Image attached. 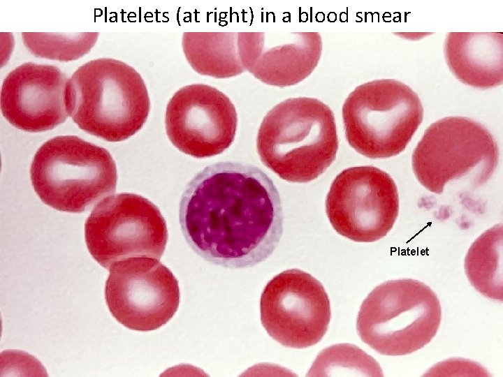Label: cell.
<instances>
[{"label":"cell","mask_w":503,"mask_h":377,"mask_svg":"<svg viewBox=\"0 0 503 377\" xmlns=\"http://www.w3.org/2000/svg\"><path fill=\"white\" fill-rule=\"evenodd\" d=\"M182 45L185 57L197 73L228 78L245 71L238 43V33L185 32Z\"/></svg>","instance_id":"cell-16"},{"label":"cell","mask_w":503,"mask_h":377,"mask_svg":"<svg viewBox=\"0 0 503 377\" xmlns=\"http://www.w3.org/2000/svg\"><path fill=\"white\" fill-rule=\"evenodd\" d=\"M307 376H383L379 363L353 344L333 345L316 357Z\"/></svg>","instance_id":"cell-18"},{"label":"cell","mask_w":503,"mask_h":377,"mask_svg":"<svg viewBox=\"0 0 503 377\" xmlns=\"http://www.w3.org/2000/svg\"><path fill=\"white\" fill-rule=\"evenodd\" d=\"M261 323L282 346L305 348L319 343L331 317L321 283L298 269L285 270L265 286L260 301Z\"/></svg>","instance_id":"cell-11"},{"label":"cell","mask_w":503,"mask_h":377,"mask_svg":"<svg viewBox=\"0 0 503 377\" xmlns=\"http://www.w3.org/2000/svg\"><path fill=\"white\" fill-rule=\"evenodd\" d=\"M502 224L482 233L471 245L465 259V272L471 285L483 296L503 300Z\"/></svg>","instance_id":"cell-17"},{"label":"cell","mask_w":503,"mask_h":377,"mask_svg":"<svg viewBox=\"0 0 503 377\" xmlns=\"http://www.w3.org/2000/svg\"><path fill=\"white\" fill-rule=\"evenodd\" d=\"M326 211L333 229L357 242L384 237L398 215L399 195L392 177L372 165L348 168L333 181Z\"/></svg>","instance_id":"cell-9"},{"label":"cell","mask_w":503,"mask_h":377,"mask_svg":"<svg viewBox=\"0 0 503 377\" xmlns=\"http://www.w3.org/2000/svg\"><path fill=\"white\" fill-rule=\"evenodd\" d=\"M85 239L92 258L110 269L132 257L159 260L168 241L166 222L148 199L122 193L100 202L85 223Z\"/></svg>","instance_id":"cell-8"},{"label":"cell","mask_w":503,"mask_h":377,"mask_svg":"<svg viewBox=\"0 0 503 377\" xmlns=\"http://www.w3.org/2000/svg\"><path fill=\"white\" fill-rule=\"evenodd\" d=\"M105 286L112 316L126 327L152 331L166 324L180 301L178 281L159 260L132 257L115 263Z\"/></svg>","instance_id":"cell-10"},{"label":"cell","mask_w":503,"mask_h":377,"mask_svg":"<svg viewBox=\"0 0 503 377\" xmlns=\"http://www.w3.org/2000/svg\"><path fill=\"white\" fill-rule=\"evenodd\" d=\"M30 178L45 205L81 213L115 192L117 175L106 149L76 135H59L36 151Z\"/></svg>","instance_id":"cell-4"},{"label":"cell","mask_w":503,"mask_h":377,"mask_svg":"<svg viewBox=\"0 0 503 377\" xmlns=\"http://www.w3.org/2000/svg\"><path fill=\"white\" fill-rule=\"evenodd\" d=\"M240 59L248 71L272 86H293L316 67L322 52L318 32H238Z\"/></svg>","instance_id":"cell-14"},{"label":"cell","mask_w":503,"mask_h":377,"mask_svg":"<svg viewBox=\"0 0 503 377\" xmlns=\"http://www.w3.org/2000/svg\"><path fill=\"white\" fill-rule=\"evenodd\" d=\"M338 147L332 110L309 97L287 98L273 107L256 138L262 163L289 182L306 183L319 177L335 159Z\"/></svg>","instance_id":"cell-2"},{"label":"cell","mask_w":503,"mask_h":377,"mask_svg":"<svg viewBox=\"0 0 503 377\" xmlns=\"http://www.w3.org/2000/svg\"><path fill=\"white\" fill-rule=\"evenodd\" d=\"M99 34L86 32L60 34L23 32L27 48L35 56L63 61L75 60L90 51Z\"/></svg>","instance_id":"cell-19"},{"label":"cell","mask_w":503,"mask_h":377,"mask_svg":"<svg viewBox=\"0 0 503 377\" xmlns=\"http://www.w3.org/2000/svg\"><path fill=\"white\" fill-rule=\"evenodd\" d=\"M68 78L58 67L24 63L3 79L1 110L15 128L27 132L50 130L68 118L65 92Z\"/></svg>","instance_id":"cell-13"},{"label":"cell","mask_w":503,"mask_h":377,"mask_svg":"<svg viewBox=\"0 0 503 377\" xmlns=\"http://www.w3.org/2000/svg\"><path fill=\"white\" fill-rule=\"evenodd\" d=\"M342 112L348 143L370 158H386L404 151L423 117L417 94L394 79L356 87L345 99Z\"/></svg>","instance_id":"cell-6"},{"label":"cell","mask_w":503,"mask_h":377,"mask_svg":"<svg viewBox=\"0 0 503 377\" xmlns=\"http://www.w3.org/2000/svg\"><path fill=\"white\" fill-rule=\"evenodd\" d=\"M68 115L80 128L108 142H120L145 123L150 101L141 75L112 58L92 59L68 79Z\"/></svg>","instance_id":"cell-3"},{"label":"cell","mask_w":503,"mask_h":377,"mask_svg":"<svg viewBox=\"0 0 503 377\" xmlns=\"http://www.w3.org/2000/svg\"><path fill=\"white\" fill-rule=\"evenodd\" d=\"M442 319L440 302L432 289L412 279L389 280L363 300L356 320L363 342L388 356L412 353L436 335Z\"/></svg>","instance_id":"cell-5"},{"label":"cell","mask_w":503,"mask_h":377,"mask_svg":"<svg viewBox=\"0 0 503 377\" xmlns=\"http://www.w3.org/2000/svg\"><path fill=\"white\" fill-rule=\"evenodd\" d=\"M179 219L190 247L206 261L231 269L268 258L283 233L279 191L261 168L222 161L187 184Z\"/></svg>","instance_id":"cell-1"},{"label":"cell","mask_w":503,"mask_h":377,"mask_svg":"<svg viewBox=\"0 0 503 377\" xmlns=\"http://www.w3.org/2000/svg\"><path fill=\"white\" fill-rule=\"evenodd\" d=\"M499 147L482 124L465 117L442 118L425 130L411 164L420 184L442 193L451 180L471 175L475 186L487 182L498 163Z\"/></svg>","instance_id":"cell-7"},{"label":"cell","mask_w":503,"mask_h":377,"mask_svg":"<svg viewBox=\"0 0 503 377\" xmlns=\"http://www.w3.org/2000/svg\"><path fill=\"white\" fill-rule=\"evenodd\" d=\"M165 125L175 147L203 158L220 154L231 145L238 115L223 92L210 85L194 84L181 88L170 99Z\"/></svg>","instance_id":"cell-12"},{"label":"cell","mask_w":503,"mask_h":377,"mask_svg":"<svg viewBox=\"0 0 503 377\" xmlns=\"http://www.w3.org/2000/svg\"><path fill=\"white\" fill-rule=\"evenodd\" d=\"M446 64L461 82L488 89L503 82V36L497 32H450L444 46Z\"/></svg>","instance_id":"cell-15"}]
</instances>
